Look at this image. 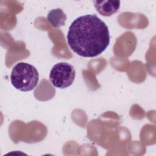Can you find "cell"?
Segmentation results:
<instances>
[{
    "label": "cell",
    "instance_id": "3957f363",
    "mask_svg": "<svg viewBox=\"0 0 156 156\" xmlns=\"http://www.w3.org/2000/svg\"><path fill=\"white\" fill-rule=\"evenodd\" d=\"M75 76L76 71L73 66L66 62H60L52 68L49 80L54 87L66 88L72 85Z\"/></svg>",
    "mask_w": 156,
    "mask_h": 156
},
{
    "label": "cell",
    "instance_id": "277c9868",
    "mask_svg": "<svg viewBox=\"0 0 156 156\" xmlns=\"http://www.w3.org/2000/svg\"><path fill=\"white\" fill-rule=\"evenodd\" d=\"M93 3L99 13L105 16L112 15L120 7L119 1H94Z\"/></svg>",
    "mask_w": 156,
    "mask_h": 156
},
{
    "label": "cell",
    "instance_id": "7a4b0ae2",
    "mask_svg": "<svg viewBox=\"0 0 156 156\" xmlns=\"http://www.w3.org/2000/svg\"><path fill=\"white\" fill-rule=\"evenodd\" d=\"M39 74L36 68L27 63H17L12 69L10 81L12 85L21 91L32 90L37 85Z\"/></svg>",
    "mask_w": 156,
    "mask_h": 156
},
{
    "label": "cell",
    "instance_id": "6da1fadb",
    "mask_svg": "<svg viewBox=\"0 0 156 156\" xmlns=\"http://www.w3.org/2000/svg\"><path fill=\"white\" fill-rule=\"evenodd\" d=\"M67 41L77 55L83 57H96L109 45L108 28L94 14L82 15L74 20L70 25Z\"/></svg>",
    "mask_w": 156,
    "mask_h": 156
},
{
    "label": "cell",
    "instance_id": "5b68a950",
    "mask_svg": "<svg viewBox=\"0 0 156 156\" xmlns=\"http://www.w3.org/2000/svg\"><path fill=\"white\" fill-rule=\"evenodd\" d=\"M47 20L54 27H60L65 25L66 15L62 9L57 8L50 10L47 15Z\"/></svg>",
    "mask_w": 156,
    "mask_h": 156
}]
</instances>
